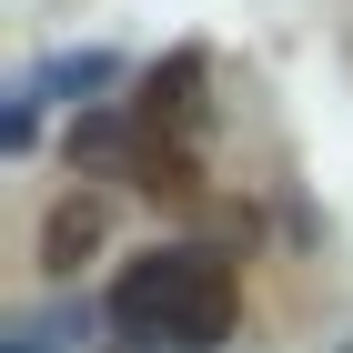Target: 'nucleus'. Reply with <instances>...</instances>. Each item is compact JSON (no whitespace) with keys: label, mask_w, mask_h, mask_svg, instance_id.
<instances>
[{"label":"nucleus","mask_w":353,"mask_h":353,"mask_svg":"<svg viewBox=\"0 0 353 353\" xmlns=\"http://www.w3.org/2000/svg\"><path fill=\"white\" fill-rule=\"evenodd\" d=\"M243 313V283L232 263L202 243H172V252H132L111 272V323L132 333L141 353H212Z\"/></svg>","instance_id":"obj_1"},{"label":"nucleus","mask_w":353,"mask_h":353,"mask_svg":"<svg viewBox=\"0 0 353 353\" xmlns=\"http://www.w3.org/2000/svg\"><path fill=\"white\" fill-rule=\"evenodd\" d=\"M91 252H101V202L91 192H61L51 222H41V272H81Z\"/></svg>","instance_id":"obj_2"},{"label":"nucleus","mask_w":353,"mask_h":353,"mask_svg":"<svg viewBox=\"0 0 353 353\" xmlns=\"http://www.w3.org/2000/svg\"><path fill=\"white\" fill-rule=\"evenodd\" d=\"M192 91H202V61L182 51L172 71H152V81H141V132H192V111H202Z\"/></svg>","instance_id":"obj_3"},{"label":"nucleus","mask_w":353,"mask_h":353,"mask_svg":"<svg viewBox=\"0 0 353 353\" xmlns=\"http://www.w3.org/2000/svg\"><path fill=\"white\" fill-rule=\"evenodd\" d=\"M132 182H141V192H172V202H192V192H202V172H192V152H162V141L141 132V152H132Z\"/></svg>","instance_id":"obj_4"}]
</instances>
